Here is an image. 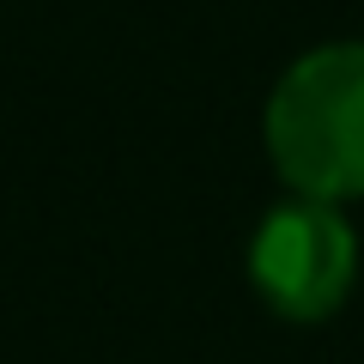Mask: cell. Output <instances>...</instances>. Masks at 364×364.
<instances>
[{
  "label": "cell",
  "mask_w": 364,
  "mask_h": 364,
  "mask_svg": "<svg viewBox=\"0 0 364 364\" xmlns=\"http://www.w3.org/2000/svg\"><path fill=\"white\" fill-rule=\"evenodd\" d=\"M249 279L286 322H328L352 298L358 279V237L334 200L291 195L261 219L249 243Z\"/></svg>",
  "instance_id": "obj_2"
},
{
  "label": "cell",
  "mask_w": 364,
  "mask_h": 364,
  "mask_svg": "<svg viewBox=\"0 0 364 364\" xmlns=\"http://www.w3.org/2000/svg\"><path fill=\"white\" fill-rule=\"evenodd\" d=\"M267 152L291 195H364V37L322 43L279 73L267 97Z\"/></svg>",
  "instance_id": "obj_1"
}]
</instances>
